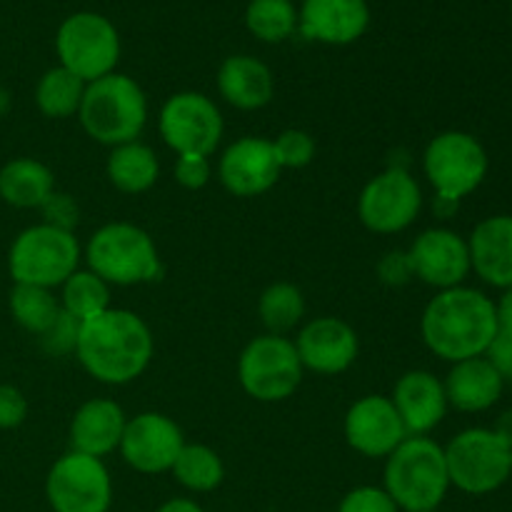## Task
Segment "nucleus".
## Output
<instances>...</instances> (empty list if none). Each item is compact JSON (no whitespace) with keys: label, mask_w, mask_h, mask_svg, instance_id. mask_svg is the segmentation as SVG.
Returning a JSON list of instances; mask_svg holds the SVG:
<instances>
[{"label":"nucleus","mask_w":512,"mask_h":512,"mask_svg":"<svg viewBox=\"0 0 512 512\" xmlns=\"http://www.w3.org/2000/svg\"><path fill=\"white\" fill-rule=\"evenodd\" d=\"M153 355V333L133 310L108 308L80 323L75 358L98 383H133L148 370Z\"/></svg>","instance_id":"obj_1"},{"label":"nucleus","mask_w":512,"mask_h":512,"mask_svg":"<svg viewBox=\"0 0 512 512\" xmlns=\"http://www.w3.org/2000/svg\"><path fill=\"white\" fill-rule=\"evenodd\" d=\"M498 330L495 300L468 285L438 290L420 315L425 348L450 365L485 355Z\"/></svg>","instance_id":"obj_2"},{"label":"nucleus","mask_w":512,"mask_h":512,"mask_svg":"<svg viewBox=\"0 0 512 512\" xmlns=\"http://www.w3.org/2000/svg\"><path fill=\"white\" fill-rule=\"evenodd\" d=\"M383 483V490L400 510H438L450 490L443 445L428 435H408L385 458Z\"/></svg>","instance_id":"obj_3"},{"label":"nucleus","mask_w":512,"mask_h":512,"mask_svg":"<svg viewBox=\"0 0 512 512\" xmlns=\"http://www.w3.org/2000/svg\"><path fill=\"white\" fill-rule=\"evenodd\" d=\"M78 120L95 143L118 148L140 138L148 123V98L135 78L110 73L85 85Z\"/></svg>","instance_id":"obj_4"},{"label":"nucleus","mask_w":512,"mask_h":512,"mask_svg":"<svg viewBox=\"0 0 512 512\" xmlns=\"http://www.w3.org/2000/svg\"><path fill=\"white\" fill-rule=\"evenodd\" d=\"M83 258L88 270L118 288L150 283L160 275L158 248L135 223H108L95 230L85 243Z\"/></svg>","instance_id":"obj_5"},{"label":"nucleus","mask_w":512,"mask_h":512,"mask_svg":"<svg viewBox=\"0 0 512 512\" xmlns=\"http://www.w3.org/2000/svg\"><path fill=\"white\" fill-rule=\"evenodd\" d=\"M83 248L73 230L38 223L25 228L13 240L8 253V270L13 283L60 288L78 270Z\"/></svg>","instance_id":"obj_6"},{"label":"nucleus","mask_w":512,"mask_h":512,"mask_svg":"<svg viewBox=\"0 0 512 512\" xmlns=\"http://www.w3.org/2000/svg\"><path fill=\"white\" fill-rule=\"evenodd\" d=\"M488 170V150L473 133L445 130L425 145L423 173L433 185L435 200L460 205L485 183Z\"/></svg>","instance_id":"obj_7"},{"label":"nucleus","mask_w":512,"mask_h":512,"mask_svg":"<svg viewBox=\"0 0 512 512\" xmlns=\"http://www.w3.org/2000/svg\"><path fill=\"white\" fill-rule=\"evenodd\" d=\"M443 450L450 488L490 495L510 480L512 448L493 428L460 430Z\"/></svg>","instance_id":"obj_8"},{"label":"nucleus","mask_w":512,"mask_h":512,"mask_svg":"<svg viewBox=\"0 0 512 512\" xmlns=\"http://www.w3.org/2000/svg\"><path fill=\"white\" fill-rule=\"evenodd\" d=\"M303 363L285 335L265 333L250 340L238 358V383L258 403H283L303 383Z\"/></svg>","instance_id":"obj_9"},{"label":"nucleus","mask_w":512,"mask_h":512,"mask_svg":"<svg viewBox=\"0 0 512 512\" xmlns=\"http://www.w3.org/2000/svg\"><path fill=\"white\" fill-rule=\"evenodd\" d=\"M55 53L60 65L78 75L83 83L115 73L120 60V35L105 15L73 13L60 23L55 33Z\"/></svg>","instance_id":"obj_10"},{"label":"nucleus","mask_w":512,"mask_h":512,"mask_svg":"<svg viewBox=\"0 0 512 512\" xmlns=\"http://www.w3.org/2000/svg\"><path fill=\"white\" fill-rule=\"evenodd\" d=\"M158 130L163 143L175 155H213L223 140V115L203 93L183 90L170 95L158 115Z\"/></svg>","instance_id":"obj_11"},{"label":"nucleus","mask_w":512,"mask_h":512,"mask_svg":"<svg viewBox=\"0 0 512 512\" xmlns=\"http://www.w3.org/2000/svg\"><path fill=\"white\" fill-rule=\"evenodd\" d=\"M420 210H423L420 183L398 165L370 178L360 190L358 218L370 233H403L418 220Z\"/></svg>","instance_id":"obj_12"},{"label":"nucleus","mask_w":512,"mask_h":512,"mask_svg":"<svg viewBox=\"0 0 512 512\" xmlns=\"http://www.w3.org/2000/svg\"><path fill=\"white\" fill-rule=\"evenodd\" d=\"M45 498L53 512H108L113 480L103 460L70 450L50 468Z\"/></svg>","instance_id":"obj_13"},{"label":"nucleus","mask_w":512,"mask_h":512,"mask_svg":"<svg viewBox=\"0 0 512 512\" xmlns=\"http://www.w3.org/2000/svg\"><path fill=\"white\" fill-rule=\"evenodd\" d=\"M183 445L185 438L180 425L168 415L148 410L125 423L118 450L135 473L160 475L170 473Z\"/></svg>","instance_id":"obj_14"},{"label":"nucleus","mask_w":512,"mask_h":512,"mask_svg":"<svg viewBox=\"0 0 512 512\" xmlns=\"http://www.w3.org/2000/svg\"><path fill=\"white\" fill-rule=\"evenodd\" d=\"M413 278L435 290L465 285L473 273L468 238L450 228H428L413 240L408 250Z\"/></svg>","instance_id":"obj_15"},{"label":"nucleus","mask_w":512,"mask_h":512,"mask_svg":"<svg viewBox=\"0 0 512 512\" xmlns=\"http://www.w3.org/2000/svg\"><path fill=\"white\" fill-rule=\"evenodd\" d=\"M280 173L283 168L275 158L273 140L255 135L235 140L218 160L220 185L235 198H258L268 193L280 180Z\"/></svg>","instance_id":"obj_16"},{"label":"nucleus","mask_w":512,"mask_h":512,"mask_svg":"<svg viewBox=\"0 0 512 512\" xmlns=\"http://www.w3.org/2000/svg\"><path fill=\"white\" fill-rule=\"evenodd\" d=\"M343 433L345 443L365 458H388L408 438L393 400L385 395H365L355 400L345 413Z\"/></svg>","instance_id":"obj_17"},{"label":"nucleus","mask_w":512,"mask_h":512,"mask_svg":"<svg viewBox=\"0 0 512 512\" xmlns=\"http://www.w3.org/2000/svg\"><path fill=\"white\" fill-rule=\"evenodd\" d=\"M293 343L303 368L318 375L345 373L360 353V340L353 325L333 315L308 320Z\"/></svg>","instance_id":"obj_18"},{"label":"nucleus","mask_w":512,"mask_h":512,"mask_svg":"<svg viewBox=\"0 0 512 512\" xmlns=\"http://www.w3.org/2000/svg\"><path fill=\"white\" fill-rule=\"evenodd\" d=\"M370 8L365 0H305L298 10V30L325 45H350L365 35Z\"/></svg>","instance_id":"obj_19"},{"label":"nucleus","mask_w":512,"mask_h":512,"mask_svg":"<svg viewBox=\"0 0 512 512\" xmlns=\"http://www.w3.org/2000/svg\"><path fill=\"white\" fill-rule=\"evenodd\" d=\"M390 400L408 435H428L443 423L450 410L443 380L428 370H408L400 375Z\"/></svg>","instance_id":"obj_20"},{"label":"nucleus","mask_w":512,"mask_h":512,"mask_svg":"<svg viewBox=\"0 0 512 512\" xmlns=\"http://www.w3.org/2000/svg\"><path fill=\"white\" fill-rule=\"evenodd\" d=\"M470 265L485 285L512 288V215L480 220L468 238Z\"/></svg>","instance_id":"obj_21"},{"label":"nucleus","mask_w":512,"mask_h":512,"mask_svg":"<svg viewBox=\"0 0 512 512\" xmlns=\"http://www.w3.org/2000/svg\"><path fill=\"white\" fill-rule=\"evenodd\" d=\"M125 423L128 418L115 400H85L70 420V450L103 460L120 448Z\"/></svg>","instance_id":"obj_22"},{"label":"nucleus","mask_w":512,"mask_h":512,"mask_svg":"<svg viewBox=\"0 0 512 512\" xmlns=\"http://www.w3.org/2000/svg\"><path fill=\"white\" fill-rule=\"evenodd\" d=\"M443 385L448 405L460 413H485L495 408L505 390V380L485 355L453 363Z\"/></svg>","instance_id":"obj_23"},{"label":"nucleus","mask_w":512,"mask_h":512,"mask_svg":"<svg viewBox=\"0 0 512 512\" xmlns=\"http://www.w3.org/2000/svg\"><path fill=\"white\" fill-rule=\"evenodd\" d=\"M218 93L238 110H260L273 100L275 78L263 60L253 55H230L218 70Z\"/></svg>","instance_id":"obj_24"},{"label":"nucleus","mask_w":512,"mask_h":512,"mask_svg":"<svg viewBox=\"0 0 512 512\" xmlns=\"http://www.w3.org/2000/svg\"><path fill=\"white\" fill-rule=\"evenodd\" d=\"M55 193V175L35 158H13L0 168V198L20 210L43 208Z\"/></svg>","instance_id":"obj_25"},{"label":"nucleus","mask_w":512,"mask_h":512,"mask_svg":"<svg viewBox=\"0 0 512 512\" xmlns=\"http://www.w3.org/2000/svg\"><path fill=\"white\" fill-rule=\"evenodd\" d=\"M110 185L125 195L148 193L160 175L158 155L150 145L133 140V143L110 148L108 163H105Z\"/></svg>","instance_id":"obj_26"},{"label":"nucleus","mask_w":512,"mask_h":512,"mask_svg":"<svg viewBox=\"0 0 512 512\" xmlns=\"http://www.w3.org/2000/svg\"><path fill=\"white\" fill-rule=\"evenodd\" d=\"M85 85L88 83H83L78 75L65 70L63 65L50 68L40 75L38 85H35V105L45 118H73L83 103Z\"/></svg>","instance_id":"obj_27"},{"label":"nucleus","mask_w":512,"mask_h":512,"mask_svg":"<svg viewBox=\"0 0 512 512\" xmlns=\"http://www.w3.org/2000/svg\"><path fill=\"white\" fill-rule=\"evenodd\" d=\"M170 473L190 493H210L223 483L225 465L220 455L208 445L185 443Z\"/></svg>","instance_id":"obj_28"},{"label":"nucleus","mask_w":512,"mask_h":512,"mask_svg":"<svg viewBox=\"0 0 512 512\" xmlns=\"http://www.w3.org/2000/svg\"><path fill=\"white\" fill-rule=\"evenodd\" d=\"M258 315L265 330L273 335H288L305 318V295L293 283H273L260 293Z\"/></svg>","instance_id":"obj_29"},{"label":"nucleus","mask_w":512,"mask_h":512,"mask_svg":"<svg viewBox=\"0 0 512 512\" xmlns=\"http://www.w3.org/2000/svg\"><path fill=\"white\" fill-rule=\"evenodd\" d=\"M10 315L23 330L33 335H43L60 315V298H55L53 290L38 288V285H13L10 290Z\"/></svg>","instance_id":"obj_30"},{"label":"nucleus","mask_w":512,"mask_h":512,"mask_svg":"<svg viewBox=\"0 0 512 512\" xmlns=\"http://www.w3.org/2000/svg\"><path fill=\"white\" fill-rule=\"evenodd\" d=\"M60 308L68 315L78 318L80 323L93 315L105 313L110 308V285L93 270H75L63 285H60Z\"/></svg>","instance_id":"obj_31"},{"label":"nucleus","mask_w":512,"mask_h":512,"mask_svg":"<svg viewBox=\"0 0 512 512\" xmlns=\"http://www.w3.org/2000/svg\"><path fill=\"white\" fill-rule=\"evenodd\" d=\"M245 28L263 43H283L298 30V10L293 0H250Z\"/></svg>","instance_id":"obj_32"},{"label":"nucleus","mask_w":512,"mask_h":512,"mask_svg":"<svg viewBox=\"0 0 512 512\" xmlns=\"http://www.w3.org/2000/svg\"><path fill=\"white\" fill-rule=\"evenodd\" d=\"M275 158L283 170H300L313 163L315 158V138L308 130L288 128L273 140Z\"/></svg>","instance_id":"obj_33"},{"label":"nucleus","mask_w":512,"mask_h":512,"mask_svg":"<svg viewBox=\"0 0 512 512\" xmlns=\"http://www.w3.org/2000/svg\"><path fill=\"white\" fill-rule=\"evenodd\" d=\"M78 333H80V320L68 315L65 310H60L58 320L40 335V343H43L45 353L50 355H70L75 353V345H78Z\"/></svg>","instance_id":"obj_34"},{"label":"nucleus","mask_w":512,"mask_h":512,"mask_svg":"<svg viewBox=\"0 0 512 512\" xmlns=\"http://www.w3.org/2000/svg\"><path fill=\"white\" fill-rule=\"evenodd\" d=\"M338 512H400V508L383 488L360 485L340 500Z\"/></svg>","instance_id":"obj_35"},{"label":"nucleus","mask_w":512,"mask_h":512,"mask_svg":"<svg viewBox=\"0 0 512 512\" xmlns=\"http://www.w3.org/2000/svg\"><path fill=\"white\" fill-rule=\"evenodd\" d=\"M213 178V163L208 155H178L175 160V180L185 190H200Z\"/></svg>","instance_id":"obj_36"},{"label":"nucleus","mask_w":512,"mask_h":512,"mask_svg":"<svg viewBox=\"0 0 512 512\" xmlns=\"http://www.w3.org/2000/svg\"><path fill=\"white\" fill-rule=\"evenodd\" d=\"M378 280L388 288H403L413 280V268H410L408 250H390L375 265Z\"/></svg>","instance_id":"obj_37"},{"label":"nucleus","mask_w":512,"mask_h":512,"mask_svg":"<svg viewBox=\"0 0 512 512\" xmlns=\"http://www.w3.org/2000/svg\"><path fill=\"white\" fill-rule=\"evenodd\" d=\"M28 418V400L13 385H0V430H13Z\"/></svg>","instance_id":"obj_38"},{"label":"nucleus","mask_w":512,"mask_h":512,"mask_svg":"<svg viewBox=\"0 0 512 512\" xmlns=\"http://www.w3.org/2000/svg\"><path fill=\"white\" fill-rule=\"evenodd\" d=\"M40 210L45 213V223L55 225V228L73 230V225L78 223V205L73 203L70 195L53 193Z\"/></svg>","instance_id":"obj_39"},{"label":"nucleus","mask_w":512,"mask_h":512,"mask_svg":"<svg viewBox=\"0 0 512 512\" xmlns=\"http://www.w3.org/2000/svg\"><path fill=\"white\" fill-rule=\"evenodd\" d=\"M485 358L490 360V365L498 370L505 383H512V330H498L490 348L485 350Z\"/></svg>","instance_id":"obj_40"},{"label":"nucleus","mask_w":512,"mask_h":512,"mask_svg":"<svg viewBox=\"0 0 512 512\" xmlns=\"http://www.w3.org/2000/svg\"><path fill=\"white\" fill-rule=\"evenodd\" d=\"M495 310H498L500 328L512 330V288L503 290L500 300H495Z\"/></svg>","instance_id":"obj_41"},{"label":"nucleus","mask_w":512,"mask_h":512,"mask_svg":"<svg viewBox=\"0 0 512 512\" xmlns=\"http://www.w3.org/2000/svg\"><path fill=\"white\" fill-rule=\"evenodd\" d=\"M158 512H205V510L190 498H173L168 500V503L160 505Z\"/></svg>","instance_id":"obj_42"},{"label":"nucleus","mask_w":512,"mask_h":512,"mask_svg":"<svg viewBox=\"0 0 512 512\" xmlns=\"http://www.w3.org/2000/svg\"><path fill=\"white\" fill-rule=\"evenodd\" d=\"M493 430L512 448V408L503 410V413H500V418L495 420Z\"/></svg>","instance_id":"obj_43"},{"label":"nucleus","mask_w":512,"mask_h":512,"mask_svg":"<svg viewBox=\"0 0 512 512\" xmlns=\"http://www.w3.org/2000/svg\"><path fill=\"white\" fill-rule=\"evenodd\" d=\"M420 512H438V510H420Z\"/></svg>","instance_id":"obj_44"},{"label":"nucleus","mask_w":512,"mask_h":512,"mask_svg":"<svg viewBox=\"0 0 512 512\" xmlns=\"http://www.w3.org/2000/svg\"><path fill=\"white\" fill-rule=\"evenodd\" d=\"M510 478H512V465H510Z\"/></svg>","instance_id":"obj_45"}]
</instances>
